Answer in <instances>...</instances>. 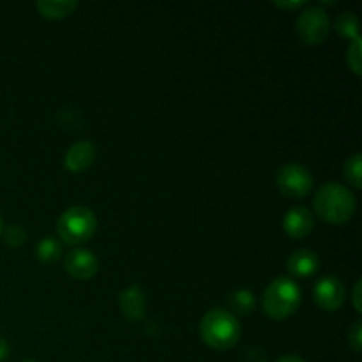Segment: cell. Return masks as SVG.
Listing matches in <instances>:
<instances>
[{
	"label": "cell",
	"mask_w": 362,
	"mask_h": 362,
	"mask_svg": "<svg viewBox=\"0 0 362 362\" xmlns=\"http://www.w3.org/2000/svg\"><path fill=\"white\" fill-rule=\"evenodd\" d=\"M300 299H303V293L293 279L276 278L265 288L262 308L267 317L274 318V320H283V318L292 317L299 310Z\"/></svg>",
	"instance_id": "cell-3"
},
{
	"label": "cell",
	"mask_w": 362,
	"mask_h": 362,
	"mask_svg": "<svg viewBox=\"0 0 362 362\" xmlns=\"http://www.w3.org/2000/svg\"><path fill=\"white\" fill-rule=\"evenodd\" d=\"M4 239H6L7 246L18 247L27 240V233H25V230L20 225H11L4 232Z\"/></svg>",
	"instance_id": "cell-19"
},
{
	"label": "cell",
	"mask_w": 362,
	"mask_h": 362,
	"mask_svg": "<svg viewBox=\"0 0 362 362\" xmlns=\"http://www.w3.org/2000/svg\"><path fill=\"white\" fill-rule=\"evenodd\" d=\"M297 34L306 45L317 46L327 39L331 32V20L322 7H308L297 18Z\"/></svg>",
	"instance_id": "cell-6"
},
{
	"label": "cell",
	"mask_w": 362,
	"mask_h": 362,
	"mask_svg": "<svg viewBox=\"0 0 362 362\" xmlns=\"http://www.w3.org/2000/svg\"><path fill=\"white\" fill-rule=\"evenodd\" d=\"M200 334L205 345L214 350H230L239 343L240 324L230 311L214 308L200 322Z\"/></svg>",
	"instance_id": "cell-2"
},
{
	"label": "cell",
	"mask_w": 362,
	"mask_h": 362,
	"mask_svg": "<svg viewBox=\"0 0 362 362\" xmlns=\"http://www.w3.org/2000/svg\"><path fill=\"white\" fill-rule=\"evenodd\" d=\"M362 52H361V37L354 39L350 42L349 49H346V62H349V67L361 76V69H362Z\"/></svg>",
	"instance_id": "cell-18"
},
{
	"label": "cell",
	"mask_w": 362,
	"mask_h": 362,
	"mask_svg": "<svg viewBox=\"0 0 362 362\" xmlns=\"http://www.w3.org/2000/svg\"><path fill=\"white\" fill-rule=\"evenodd\" d=\"M64 269H66V272L71 278L87 281V279L94 278L98 274L99 262L98 257L90 250L78 247V250L69 251L66 255V258H64Z\"/></svg>",
	"instance_id": "cell-8"
},
{
	"label": "cell",
	"mask_w": 362,
	"mask_h": 362,
	"mask_svg": "<svg viewBox=\"0 0 362 362\" xmlns=\"http://www.w3.org/2000/svg\"><path fill=\"white\" fill-rule=\"evenodd\" d=\"M349 346L356 354L361 352V349H362V324H361V320L354 322V325L350 327V331H349Z\"/></svg>",
	"instance_id": "cell-20"
},
{
	"label": "cell",
	"mask_w": 362,
	"mask_h": 362,
	"mask_svg": "<svg viewBox=\"0 0 362 362\" xmlns=\"http://www.w3.org/2000/svg\"><path fill=\"white\" fill-rule=\"evenodd\" d=\"M274 6L281 7V9H300L306 6V2H274Z\"/></svg>",
	"instance_id": "cell-22"
},
{
	"label": "cell",
	"mask_w": 362,
	"mask_h": 362,
	"mask_svg": "<svg viewBox=\"0 0 362 362\" xmlns=\"http://www.w3.org/2000/svg\"><path fill=\"white\" fill-rule=\"evenodd\" d=\"M95 154H98V148H95V145L92 144V141H76V144L71 145L69 151L66 152L64 165H66V168L69 170L71 173L85 172V170L95 161Z\"/></svg>",
	"instance_id": "cell-10"
},
{
	"label": "cell",
	"mask_w": 362,
	"mask_h": 362,
	"mask_svg": "<svg viewBox=\"0 0 362 362\" xmlns=\"http://www.w3.org/2000/svg\"><path fill=\"white\" fill-rule=\"evenodd\" d=\"M0 233H2V218H0Z\"/></svg>",
	"instance_id": "cell-25"
},
{
	"label": "cell",
	"mask_w": 362,
	"mask_h": 362,
	"mask_svg": "<svg viewBox=\"0 0 362 362\" xmlns=\"http://www.w3.org/2000/svg\"><path fill=\"white\" fill-rule=\"evenodd\" d=\"M276 186L279 193L292 200H300L306 197L313 187V175L310 170L297 163H288L281 166L276 173Z\"/></svg>",
	"instance_id": "cell-5"
},
{
	"label": "cell",
	"mask_w": 362,
	"mask_h": 362,
	"mask_svg": "<svg viewBox=\"0 0 362 362\" xmlns=\"http://www.w3.org/2000/svg\"><path fill=\"white\" fill-rule=\"evenodd\" d=\"M336 30L341 37L354 41V39L361 37L359 35V21L354 13H343L336 18Z\"/></svg>",
	"instance_id": "cell-16"
},
{
	"label": "cell",
	"mask_w": 362,
	"mask_h": 362,
	"mask_svg": "<svg viewBox=\"0 0 362 362\" xmlns=\"http://www.w3.org/2000/svg\"><path fill=\"white\" fill-rule=\"evenodd\" d=\"M255 304H257V300L250 290H237L228 296V308L233 317H247V315L253 313Z\"/></svg>",
	"instance_id": "cell-14"
},
{
	"label": "cell",
	"mask_w": 362,
	"mask_h": 362,
	"mask_svg": "<svg viewBox=\"0 0 362 362\" xmlns=\"http://www.w3.org/2000/svg\"><path fill=\"white\" fill-rule=\"evenodd\" d=\"M320 267L318 255L311 250H297L286 260V269L296 278H308L313 276Z\"/></svg>",
	"instance_id": "cell-12"
},
{
	"label": "cell",
	"mask_w": 362,
	"mask_h": 362,
	"mask_svg": "<svg viewBox=\"0 0 362 362\" xmlns=\"http://www.w3.org/2000/svg\"><path fill=\"white\" fill-rule=\"evenodd\" d=\"M315 212L331 225H345L356 214V197L349 187L338 182H325L315 194Z\"/></svg>",
	"instance_id": "cell-1"
},
{
	"label": "cell",
	"mask_w": 362,
	"mask_h": 362,
	"mask_svg": "<svg viewBox=\"0 0 362 362\" xmlns=\"http://www.w3.org/2000/svg\"><path fill=\"white\" fill-rule=\"evenodd\" d=\"M23 362H37V361H23Z\"/></svg>",
	"instance_id": "cell-26"
},
{
	"label": "cell",
	"mask_w": 362,
	"mask_h": 362,
	"mask_svg": "<svg viewBox=\"0 0 362 362\" xmlns=\"http://www.w3.org/2000/svg\"><path fill=\"white\" fill-rule=\"evenodd\" d=\"M346 290L341 279L336 276H325L315 285L313 299L324 311H338L345 304Z\"/></svg>",
	"instance_id": "cell-7"
},
{
	"label": "cell",
	"mask_w": 362,
	"mask_h": 362,
	"mask_svg": "<svg viewBox=\"0 0 362 362\" xmlns=\"http://www.w3.org/2000/svg\"><path fill=\"white\" fill-rule=\"evenodd\" d=\"M35 7L46 20H62V18L73 14V11L78 7V2L74 0H41L35 4Z\"/></svg>",
	"instance_id": "cell-13"
},
{
	"label": "cell",
	"mask_w": 362,
	"mask_h": 362,
	"mask_svg": "<svg viewBox=\"0 0 362 362\" xmlns=\"http://www.w3.org/2000/svg\"><path fill=\"white\" fill-rule=\"evenodd\" d=\"M7 356H9V343L6 341V338L0 336V362L6 361Z\"/></svg>",
	"instance_id": "cell-23"
},
{
	"label": "cell",
	"mask_w": 362,
	"mask_h": 362,
	"mask_svg": "<svg viewBox=\"0 0 362 362\" xmlns=\"http://www.w3.org/2000/svg\"><path fill=\"white\" fill-rule=\"evenodd\" d=\"M95 230H98L95 214L83 205L69 207L62 212L57 221V233L67 246H80V244L87 243L94 237Z\"/></svg>",
	"instance_id": "cell-4"
},
{
	"label": "cell",
	"mask_w": 362,
	"mask_h": 362,
	"mask_svg": "<svg viewBox=\"0 0 362 362\" xmlns=\"http://www.w3.org/2000/svg\"><path fill=\"white\" fill-rule=\"evenodd\" d=\"M343 175L349 180V184H352L357 189L362 186V158L359 152H357V154H352L346 159L345 168H343Z\"/></svg>",
	"instance_id": "cell-17"
},
{
	"label": "cell",
	"mask_w": 362,
	"mask_h": 362,
	"mask_svg": "<svg viewBox=\"0 0 362 362\" xmlns=\"http://www.w3.org/2000/svg\"><path fill=\"white\" fill-rule=\"evenodd\" d=\"M119 306L124 317L129 322H140L147 311L144 290L138 285H131L119 293Z\"/></svg>",
	"instance_id": "cell-9"
},
{
	"label": "cell",
	"mask_w": 362,
	"mask_h": 362,
	"mask_svg": "<svg viewBox=\"0 0 362 362\" xmlns=\"http://www.w3.org/2000/svg\"><path fill=\"white\" fill-rule=\"evenodd\" d=\"M313 214L306 207L290 209L283 219V228H285L286 235L292 237V239H304L313 232Z\"/></svg>",
	"instance_id": "cell-11"
},
{
	"label": "cell",
	"mask_w": 362,
	"mask_h": 362,
	"mask_svg": "<svg viewBox=\"0 0 362 362\" xmlns=\"http://www.w3.org/2000/svg\"><path fill=\"white\" fill-rule=\"evenodd\" d=\"M276 362H306L303 359V357H299V356H293V354H288V356H283V357H279L278 361Z\"/></svg>",
	"instance_id": "cell-24"
},
{
	"label": "cell",
	"mask_w": 362,
	"mask_h": 362,
	"mask_svg": "<svg viewBox=\"0 0 362 362\" xmlns=\"http://www.w3.org/2000/svg\"><path fill=\"white\" fill-rule=\"evenodd\" d=\"M35 257L42 264H55L62 257V244L55 237H45L35 246Z\"/></svg>",
	"instance_id": "cell-15"
},
{
	"label": "cell",
	"mask_w": 362,
	"mask_h": 362,
	"mask_svg": "<svg viewBox=\"0 0 362 362\" xmlns=\"http://www.w3.org/2000/svg\"><path fill=\"white\" fill-rule=\"evenodd\" d=\"M352 300H354V308H356V311L357 313H361V310H362V306H361V279H357L356 286H354Z\"/></svg>",
	"instance_id": "cell-21"
}]
</instances>
